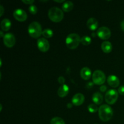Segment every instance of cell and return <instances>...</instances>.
<instances>
[{"mask_svg":"<svg viewBox=\"0 0 124 124\" xmlns=\"http://www.w3.org/2000/svg\"><path fill=\"white\" fill-rule=\"evenodd\" d=\"M81 42L84 46H88L92 42V39L90 36L85 35V36H82V38H81Z\"/></svg>","mask_w":124,"mask_h":124,"instance_id":"cell-20","label":"cell"},{"mask_svg":"<svg viewBox=\"0 0 124 124\" xmlns=\"http://www.w3.org/2000/svg\"><path fill=\"white\" fill-rule=\"evenodd\" d=\"M100 90L102 92H105L107 90V87L105 85H102L100 87Z\"/></svg>","mask_w":124,"mask_h":124,"instance_id":"cell-28","label":"cell"},{"mask_svg":"<svg viewBox=\"0 0 124 124\" xmlns=\"http://www.w3.org/2000/svg\"><path fill=\"white\" fill-rule=\"evenodd\" d=\"M69 92V86L66 84H63L61 86L58 90V94L61 98H64L68 94Z\"/></svg>","mask_w":124,"mask_h":124,"instance_id":"cell-13","label":"cell"},{"mask_svg":"<svg viewBox=\"0 0 124 124\" xmlns=\"http://www.w3.org/2000/svg\"><path fill=\"white\" fill-rule=\"evenodd\" d=\"M29 10L32 15H35L38 12V8L35 5H30L29 7Z\"/></svg>","mask_w":124,"mask_h":124,"instance_id":"cell-24","label":"cell"},{"mask_svg":"<svg viewBox=\"0 0 124 124\" xmlns=\"http://www.w3.org/2000/svg\"><path fill=\"white\" fill-rule=\"evenodd\" d=\"M81 76L83 79L88 80L92 76V71L88 67H84L81 70Z\"/></svg>","mask_w":124,"mask_h":124,"instance_id":"cell-14","label":"cell"},{"mask_svg":"<svg viewBox=\"0 0 124 124\" xmlns=\"http://www.w3.org/2000/svg\"><path fill=\"white\" fill-rule=\"evenodd\" d=\"M37 46L39 50L42 52H47L50 48V44L48 40L44 38H41L38 39Z\"/></svg>","mask_w":124,"mask_h":124,"instance_id":"cell-9","label":"cell"},{"mask_svg":"<svg viewBox=\"0 0 124 124\" xmlns=\"http://www.w3.org/2000/svg\"><path fill=\"white\" fill-rule=\"evenodd\" d=\"M0 10H1V13H0V16H1L3 15L4 11V7L2 5H1V6H0Z\"/></svg>","mask_w":124,"mask_h":124,"instance_id":"cell-29","label":"cell"},{"mask_svg":"<svg viewBox=\"0 0 124 124\" xmlns=\"http://www.w3.org/2000/svg\"><path fill=\"white\" fill-rule=\"evenodd\" d=\"M88 110L90 113H96V111H98V110H99L98 107L96 104H90L88 106Z\"/></svg>","mask_w":124,"mask_h":124,"instance_id":"cell-23","label":"cell"},{"mask_svg":"<svg viewBox=\"0 0 124 124\" xmlns=\"http://www.w3.org/2000/svg\"><path fill=\"white\" fill-rule=\"evenodd\" d=\"M50 124H65V122L62 118L59 117H55L52 119Z\"/></svg>","mask_w":124,"mask_h":124,"instance_id":"cell-22","label":"cell"},{"mask_svg":"<svg viewBox=\"0 0 124 124\" xmlns=\"http://www.w3.org/2000/svg\"><path fill=\"white\" fill-rule=\"evenodd\" d=\"M73 8V3L71 1H65L64 4H63L62 6V8L63 11L64 12H70Z\"/></svg>","mask_w":124,"mask_h":124,"instance_id":"cell-19","label":"cell"},{"mask_svg":"<svg viewBox=\"0 0 124 124\" xmlns=\"http://www.w3.org/2000/svg\"><path fill=\"white\" fill-rule=\"evenodd\" d=\"M101 48L105 53H109L112 50V44L109 41H104L101 44Z\"/></svg>","mask_w":124,"mask_h":124,"instance_id":"cell-17","label":"cell"},{"mask_svg":"<svg viewBox=\"0 0 124 124\" xmlns=\"http://www.w3.org/2000/svg\"><path fill=\"white\" fill-rule=\"evenodd\" d=\"M81 38L76 33H70L67 36L65 43L70 49H75L78 47L81 42Z\"/></svg>","mask_w":124,"mask_h":124,"instance_id":"cell-2","label":"cell"},{"mask_svg":"<svg viewBox=\"0 0 124 124\" xmlns=\"http://www.w3.org/2000/svg\"><path fill=\"white\" fill-rule=\"evenodd\" d=\"M0 33H1V37H4V35H3V32H2V31H0Z\"/></svg>","mask_w":124,"mask_h":124,"instance_id":"cell-33","label":"cell"},{"mask_svg":"<svg viewBox=\"0 0 124 124\" xmlns=\"http://www.w3.org/2000/svg\"><path fill=\"white\" fill-rule=\"evenodd\" d=\"M92 79L94 84L96 85H102L106 81V77L101 70H96L92 75Z\"/></svg>","mask_w":124,"mask_h":124,"instance_id":"cell-5","label":"cell"},{"mask_svg":"<svg viewBox=\"0 0 124 124\" xmlns=\"http://www.w3.org/2000/svg\"><path fill=\"white\" fill-rule=\"evenodd\" d=\"M29 34L34 38H38L42 35V27L40 24L38 22H32L29 25L28 28Z\"/></svg>","mask_w":124,"mask_h":124,"instance_id":"cell-4","label":"cell"},{"mask_svg":"<svg viewBox=\"0 0 124 124\" xmlns=\"http://www.w3.org/2000/svg\"><path fill=\"white\" fill-rule=\"evenodd\" d=\"M13 15L14 18L19 21H24L26 20L27 18L26 12L21 8H17L15 10Z\"/></svg>","mask_w":124,"mask_h":124,"instance_id":"cell-10","label":"cell"},{"mask_svg":"<svg viewBox=\"0 0 124 124\" xmlns=\"http://www.w3.org/2000/svg\"><path fill=\"white\" fill-rule=\"evenodd\" d=\"M22 2H24V4H29V5H32L35 1L33 0H23Z\"/></svg>","mask_w":124,"mask_h":124,"instance_id":"cell-26","label":"cell"},{"mask_svg":"<svg viewBox=\"0 0 124 124\" xmlns=\"http://www.w3.org/2000/svg\"><path fill=\"white\" fill-rule=\"evenodd\" d=\"M55 2H64V0H60V1H58V0H54Z\"/></svg>","mask_w":124,"mask_h":124,"instance_id":"cell-32","label":"cell"},{"mask_svg":"<svg viewBox=\"0 0 124 124\" xmlns=\"http://www.w3.org/2000/svg\"><path fill=\"white\" fill-rule=\"evenodd\" d=\"M107 82L109 85L113 88L117 87L120 84V81L115 75H110L107 78Z\"/></svg>","mask_w":124,"mask_h":124,"instance_id":"cell-12","label":"cell"},{"mask_svg":"<svg viewBox=\"0 0 124 124\" xmlns=\"http://www.w3.org/2000/svg\"><path fill=\"white\" fill-rule=\"evenodd\" d=\"M42 35L46 38H51L53 36V32L52 30H51L50 29H46L42 31Z\"/></svg>","mask_w":124,"mask_h":124,"instance_id":"cell-21","label":"cell"},{"mask_svg":"<svg viewBox=\"0 0 124 124\" xmlns=\"http://www.w3.org/2000/svg\"><path fill=\"white\" fill-rule=\"evenodd\" d=\"M65 78H64L63 76H60V77L58 78V82H59V84H64V83L65 82Z\"/></svg>","mask_w":124,"mask_h":124,"instance_id":"cell-27","label":"cell"},{"mask_svg":"<svg viewBox=\"0 0 124 124\" xmlns=\"http://www.w3.org/2000/svg\"><path fill=\"white\" fill-rule=\"evenodd\" d=\"M87 25L91 30H95L98 28V22L95 18H90L87 21Z\"/></svg>","mask_w":124,"mask_h":124,"instance_id":"cell-15","label":"cell"},{"mask_svg":"<svg viewBox=\"0 0 124 124\" xmlns=\"http://www.w3.org/2000/svg\"><path fill=\"white\" fill-rule=\"evenodd\" d=\"M98 113H99V118L104 122H107L110 121L112 118L113 115V109L107 104L101 105L99 107Z\"/></svg>","mask_w":124,"mask_h":124,"instance_id":"cell-1","label":"cell"},{"mask_svg":"<svg viewBox=\"0 0 124 124\" xmlns=\"http://www.w3.org/2000/svg\"><path fill=\"white\" fill-rule=\"evenodd\" d=\"M97 35L101 39H108L111 36V31L107 27H101L97 31Z\"/></svg>","mask_w":124,"mask_h":124,"instance_id":"cell-7","label":"cell"},{"mask_svg":"<svg viewBox=\"0 0 124 124\" xmlns=\"http://www.w3.org/2000/svg\"><path fill=\"white\" fill-rule=\"evenodd\" d=\"M85 100V97L82 93H77L75 94L71 99L73 104L76 106H79L82 105Z\"/></svg>","mask_w":124,"mask_h":124,"instance_id":"cell-11","label":"cell"},{"mask_svg":"<svg viewBox=\"0 0 124 124\" xmlns=\"http://www.w3.org/2000/svg\"><path fill=\"white\" fill-rule=\"evenodd\" d=\"M118 93L121 95H124V85H122L118 88Z\"/></svg>","mask_w":124,"mask_h":124,"instance_id":"cell-25","label":"cell"},{"mask_svg":"<svg viewBox=\"0 0 124 124\" xmlns=\"http://www.w3.org/2000/svg\"><path fill=\"white\" fill-rule=\"evenodd\" d=\"M48 16L51 21L58 23L62 20L64 18V13L63 11L58 7H52L48 10Z\"/></svg>","mask_w":124,"mask_h":124,"instance_id":"cell-3","label":"cell"},{"mask_svg":"<svg viewBox=\"0 0 124 124\" xmlns=\"http://www.w3.org/2000/svg\"><path fill=\"white\" fill-rule=\"evenodd\" d=\"M11 27V22L7 18L2 19L1 23V28L3 31H8Z\"/></svg>","mask_w":124,"mask_h":124,"instance_id":"cell-18","label":"cell"},{"mask_svg":"<svg viewBox=\"0 0 124 124\" xmlns=\"http://www.w3.org/2000/svg\"><path fill=\"white\" fill-rule=\"evenodd\" d=\"M71 107H72V104H71V103H69V104H67V107L69 108H71Z\"/></svg>","mask_w":124,"mask_h":124,"instance_id":"cell-31","label":"cell"},{"mask_svg":"<svg viewBox=\"0 0 124 124\" xmlns=\"http://www.w3.org/2000/svg\"></svg>","mask_w":124,"mask_h":124,"instance_id":"cell-35","label":"cell"},{"mask_svg":"<svg viewBox=\"0 0 124 124\" xmlns=\"http://www.w3.org/2000/svg\"><path fill=\"white\" fill-rule=\"evenodd\" d=\"M92 100L96 105H100L103 102V96L99 92H95L92 96Z\"/></svg>","mask_w":124,"mask_h":124,"instance_id":"cell-16","label":"cell"},{"mask_svg":"<svg viewBox=\"0 0 124 124\" xmlns=\"http://www.w3.org/2000/svg\"><path fill=\"white\" fill-rule=\"evenodd\" d=\"M3 42L6 47L10 48L15 44V37L11 33H7L5 34L4 36Z\"/></svg>","mask_w":124,"mask_h":124,"instance_id":"cell-8","label":"cell"},{"mask_svg":"<svg viewBox=\"0 0 124 124\" xmlns=\"http://www.w3.org/2000/svg\"><path fill=\"white\" fill-rule=\"evenodd\" d=\"M118 98V92L116 90L111 89L108 91L105 95V100L107 103L110 105L114 104Z\"/></svg>","mask_w":124,"mask_h":124,"instance_id":"cell-6","label":"cell"},{"mask_svg":"<svg viewBox=\"0 0 124 124\" xmlns=\"http://www.w3.org/2000/svg\"><path fill=\"white\" fill-rule=\"evenodd\" d=\"M121 27L122 28V30L124 31V19L121 23Z\"/></svg>","mask_w":124,"mask_h":124,"instance_id":"cell-30","label":"cell"},{"mask_svg":"<svg viewBox=\"0 0 124 124\" xmlns=\"http://www.w3.org/2000/svg\"><path fill=\"white\" fill-rule=\"evenodd\" d=\"M0 107H1V110H0V111H2V105H1H1H0Z\"/></svg>","mask_w":124,"mask_h":124,"instance_id":"cell-34","label":"cell"}]
</instances>
